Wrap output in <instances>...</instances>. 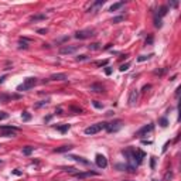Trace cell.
I'll use <instances>...</instances> for the list:
<instances>
[{"label": "cell", "instance_id": "52a82bcc", "mask_svg": "<svg viewBox=\"0 0 181 181\" xmlns=\"http://www.w3.org/2000/svg\"><path fill=\"white\" fill-rule=\"evenodd\" d=\"M154 129V125L153 123H149V125H146V126H143L140 130H137L136 132V134L134 136H137V137H143L144 134H147V133H150L152 130Z\"/></svg>", "mask_w": 181, "mask_h": 181}, {"label": "cell", "instance_id": "d6986e66", "mask_svg": "<svg viewBox=\"0 0 181 181\" xmlns=\"http://www.w3.org/2000/svg\"><path fill=\"white\" fill-rule=\"evenodd\" d=\"M88 48L91 50V51H98V50H100V48H102V45H100L99 43H92L91 45H88Z\"/></svg>", "mask_w": 181, "mask_h": 181}, {"label": "cell", "instance_id": "3957f363", "mask_svg": "<svg viewBox=\"0 0 181 181\" xmlns=\"http://www.w3.org/2000/svg\"><path fill=\"white\" fill-rule=\"evenodd\" d=\"M17 132L19 129L14 126H0V134L4 137H14Z\"/></svg>", "mask_w": 181, "mask_h": 181}, {"label": "cell", "instance_id": "74e56055", "mask_svg": "<svg viewBox=\"0 0 181 181\" xmlns=\"http://www.w3.org/2000/svg\"><path fill=\"white\" fill-rule=\"evenodd\" d=\"M154 164H156V157H152V168H154Z\"/></svg>", "mask_w": 181, "mask_h": 181}, {"label": "cell", "instance_id": "9c48e42d", "mask_svg": "<svg viewBox=\"0 0 181 181\" xmlns=\"http://www.w3.org/2000/svg\"><path fill=\"white\" fill-rule=\"evenodd\" d=\"M96 166L99 168H106L107 167V159L104 154H96Z\"/></svg>", "mask_w": 181, "mask_h": 181}, {"label": "cell", "instance_id": "7c38bea8", "mask_svg": "<svg viewBox=\"0 0 181 181\" xmlns=\"http://www.w3.org/2000/svg\"><path fill=\"white\" fill-rule=\"evenodd\" d=\"M72 149H74L72 144H67V146H61V147L54 149V153H67L70 150H72Z\"/></svg>", "mask_w": 181, "mask_h": 181}, {"label": "cell", "instance_id": "e575fe53", "mask_svg": "<svg viewBox=\"0 0 181 181\" xmlns=\"http://www.w3.org/2000/svg\"><path fill=\"white\" fill-rule=\"evenodd\" d=\"M123 17H115L113 20H112V23H119V21H122Z\"/></svg>", "mask_w": 181, "mask_h": 181}, {"label": "cell", "instance_id": "8fae6325", "mask_svg": "<svg viewBox=\"0 0 181 181\" xmlns=\"http://www.w3.org/2000/svg\"><path fill=\"white\" fill-rule=\"evenodd\" d=\"M105 4V0H98V2H93L92 4H91V7L88 9V13H91V11H95V10H98L99 7H102Z\"/></svg>", "mask_w": 181, "mask_h": 181}, {"label": "cell", "instance_id": "7a4b0ae2", "mask_svg": "<svg viewBox=\"0 0 181 181\" xmlns=\"http://www.w3.org/2000/svg\"><path fill=\"white\" fill-rule=\"evenodd\" d=\"M36 85H37V78H27L21 85L17 86V91H20V92H23V91H28V89L34 88Z\"/></svg>", "mask_w": 181, "mask_h": 181}, {"label": "cell", "instance_id": "cb8c5ba5", "mask_svg": "<svg viewBox=\"0 0 181 181\" xmlns=\"http://www.w3.org/2000/svg\"><path fill=\"white\" fill-rule=\"evenodd\" d=\"M62 170L64 171H67V173H71V174H77L78 171H77V168H74V167H62Z\"/></svg>", "mask_w": 181, "mask_h": 181}, {"label": "cell", "instance_id": "e0dca14e", "mask_svg": "<svg viewBox=\"0 0 181 181\" xmlns=\"http://www.w3.org/2000/svg\"><path fill=\"white\" fill-rule=\"evenodd\" d=\"M47 16L45 14H34L30 17V21H41V20H45Z\"/></svg>", "mask_w": 181, "mask_h": 181}, {"label": "cell", "instance_id": "1f68e13d", "mask_svg": "<svg viewBox=\"0 0 181 181\" xmlns=\"http://www.w3.org/2000/svg\"><path fill=\"white\" fill-rule=\"evenodd\" d=\"M93 106H95V107H98V109H102V107H104V105H102V104H99L98 100H93Z\"/></svg>", "mask_w": 181, "mask_h": 181}, {"label": "cell", "instance_id": "f546056e", "mask_svg": "<svg viewBox=\"0 0 181 181\" xmlns=\"http://www.w3.org/2000/svg\"><path fill=\"white\" fill-rule=\"evenodd\" d=\"M48 102H50V100H41L40 104L36 105V107H41V106H44V105H48Z\"/></svg>", "mask_w": 181, "mask_h": 181}, {"label": "cell", "instance_id": "60d3db41", "mask_svg": "<svg viewBox=\"0 0 181 181\" xmlns=\"http://www.w3.org/2000/svg\"><path fill=\"white\" fill-rule=\"evenodd\" d=\"M38 33L44 34V33H47V30H45V28H40V30H38Z\"/></svg>", "mask_w": 181, "mask_h": 181}, {"label": "cell", "instance_id": "f35d334b", "mask_svg": "<svg viewBox=\"0 0 181 181\" xmlns=\"http://www.w3.org/2000/svg\"><path fill=\"white\" fill-rule=\"evenodd\" d=\"M55 113H57V115H61V113H62V109H61V107H58V109H55Z\"/></svg>", "mask_w": 181, "mask_h": 181}, {"label": "cell", "instance_id": "f6af8a7d", "mask_svg": "<svg viewBox=\"0 0 181 181\" xmlns=\"http://www.w3.org/2000/svg\"><path fill=\"white\" fill-rule=\"evenodd\" d=\"M154 181H156V180H154Z\"/></svg>", "mask_w": 181, "mask_h": 181}, {"label": "cell", "instance_id": "ba28073f", "mask_svg": "<svg viewBox=\"0 0 181 181\" xmlns=\"http://www.w3.org/2000/svg\"><path fill=\"white\" fill-rule=\"evenodd\" d=\"M77 48L75 45H64V47L59 48V54L61 55H67V54H74L77 51Z\"/></svg>", "mask_w": 181, "mask_h": 181}, {"label": "cell", "instance_id": "9a60e30c", "mask_svg": "<svg viewBox=\"0 0 181 181\" xmlns=\"http://www.w3.org/2000/svg\"><path fill=\"white\" fill-rule=\"evenodd\" d=\"M91 91H92V92H96V93H102L104 92V86L100 85V84H92V85H91Z\"/></svg>", "mask_w": 181, "mask_h": 181}, {"label": "cell", "instance_id": "484cf974", "mask_svg": "<svg viewBox=\"0 0 181 181\" xmlns=\"http://www.w3.org/2000/svg\"><path fill=\"white\" fill-rule=\"evenodd\" d=\"M21 118H23V120H30V119H31V116H30V113L28 112H23V115H21Z\"/></svg>", "mask_w": 181, "mask_h": 181}, {"label": "cell", "instance_id": "b9f144b4", "mask_svg": "<svg viewBox=\"0 0 181 181\" xmlns=\"http://www.w3.org/2000/svg\"><path fill=\"white\" fill-rule=\"evenodd\" d=\"M4 79H6V75H4V77H2V78H0V84H3V82H4Z\"/></svg>", "mask_w": 181, "mask_h": 181}, {"label": "cell", "instance_id": "6da1fadb", "mask_svg": "<svg viewBox=\"0 0 181 181\" xmlns=\"http://www.w3.org/2000/svg\"><path fill=\"white\" fill-rule=\"evenodd\" d=\"M107 127V123L106 122H100V123H95V125H91L85 129V134L88 136H92V134L99 133L102 129H106Z\"/></svg>", "mask_w": 181, "mask_h": 181}, {"label": "cell", "instance_id": "7bdbcfd3", "mask_svg": "<svg viewBox=\"0 0 181 181\" xmlns=\"http://www.w3.org/2000/svg\"><path fill=\"white\" fill-rule=\"evenodd\" d=\"M147 89H150V85H146V86H144V88H143V91H144V92H146Z\"/></svg>", "mask_w": 181, "mask_h": 181}, {"label": "cell", "instance_id": "836d02e7", "mask_svg": "<svg viewBox=\"0 0 181 181\" xmlns=\"http://www.w3.org/2000/svg\"><path fill=\"white\" fill-rule=\"evenodd\" d=\"M85 59H88V57H86V55H79V57H77V61H85Z\"/></svg>", "mask_w": 181, "mask_h": 181}, {"label": "cell", "instance_id": "ee69618b", "mask_svg": "<svg viewBox=\"0 0 181 181\" xmlns=\"http://www.w3.org/2000/svg\"><path fill=\"white\" fill-rule=\"evenodd\" d=\"M51 118H52V116H48V118H45L44 120H45V122H50V120H51Z\"/></svg>", "mask_w": 181, "mask_h": 181}, {"label": "cell", "instance_id": "ffe728a7", "mask_svg": "<svg viewBox=\"0 0 181 181\" xmlns=\"http://www.w3.org/2000/svg\"><path fill=\"white\" fill-rule=\"evenodd\" d=\"M122 6H125V2H119V3H115L111 6V11H116L118 9H120Z\"/></svg>", "mask_w": 181, "mask_h": 181}, {"label": "cell", "instance_id": "4316f807", "mask_svg": "<svg viewBox=\"0 0 181 181\" xmlns=\"http://www.w3.org/2000/svg\"><path fill=\"white\" fill-rule=\"evenodd\" d=\"M150 57H153V54H150V55H140L139 58H137V61H140V62H141V61H146V59H149Z\"/></svg>", "mask_w": 181, "mask_h": 181}, {"label": "cell", "instance_id": "8d00e7d4", "mask_svg": "<svg viewBox=\"0 0 181 181\" xmlns=\"http://www.w3.org/2000/svg\"><path fill=\"white\" fill-rule=\"evenodd\" d=\"M153 43V37H149V40H146V44H152Z\"/></svg>", "mask_w": 181, "mask_h": 181}, {"label": "cell", "instance_id": "30bf717a", "mask_svg": "<svg viewBox=\"0 0 181 181\" xmlns=\"http://www.w3.org/2000/svg\"><path fill=\"white\" fill-rule=\"evenodd\" d=\"M20 95H6V93H0V102H3V104H6V102H10V100L13 99H19Z\"/></svg>", "mask_w": 181, "mask_h": 181}, {"label": "cell", "instance_id": "ab89813d", "mask_svg": "<svg viewBox=\"0 0 181 181\" xmlns=\"http://www.w3.org/2000/svg\"><path fill=\"white\" fill-rule=\"evenodd\" d=\"M6 118H7V115H6V113L0 115V120H3V119H6Z\"/></svg>", "mask_w": 181, "mask_h": 181}, {"label": "cell", "instance_id": "7402d4cb", "mask_svg": "<svg viewBox=\"0 0 181 181\" xmlns=\"http://www.w3.org/2000/svg\"><path fill=\"white\" fill-rule=\"evenodd\" d=\"M33 152H34V147H31V146H27V147L23 149V154H26V156H30Z\"/></svg>", "mask_w": 181, "mask_h": 181}, {"label": "cell", "instance_id": "83f0119b", "mask_svg": "<svg viewBox=\"0 0 181 181\" xmlns=\"http://www.w3.org/2000/svg\"><path fill=\"white\" fill-rule=\"evenodd\" d=\"M159 123L163 126V127H166V126L168 125V122H167V119H166V118H161V119L159 120Z\"/></svg>", "mask_w": 181, "mask_h": 181}, {"label": "cell", "instance_id": "d4e9b609", "mask_svg": "<svg viewBox=\"0 0 181 181\" xmlns=\"http://www.w3.org/2000/svg\"><path fill=\"white\" fill-rule=\"evenodd\" d=\"M154 26L157 27V28H160V27L163 26V23H161V19H160V17H159V19H157V17H156V19H154Z\"/></svg>", "mask_w": 181, "mask_h": 181}, {"label": "cell", "instance_id": "44dd1931", "mask_svg": "<svg viewBox=\"0 0 181 181\" xmlns=\"http://www.w3.org/2000/svg\"><path fill=\"white\" fill-rule=\"evenodd\" d=\"M167 14V6H161V7L159 9V13H157V16H160V19H161L163 16H166ZM156 16V17H157Z\"/></svg>", "mask_w": 181, "mask_h": 181}, {"label": "cell", "instance_id": "603a6c76", "mask_svg": "<svg viewBox=\"0 0 181 181\" xmlns=\"http://www.w3.org/2000/svg\"><path fill=\"white\" fill-rule=\"evenodd\" d=\"M28 38H20V45H19V48H27L28 45H27V43H28Z\"/></svg>", "mask_w": 181, "mask_h": 181}, {"label": "cell", "instance_id": "4fadbf2b", "mask_svg": "<svg viewBox=\"0 0 181 181\" xmlns=\"http://www.w3.org/2000/svg\"><path fill=\"white\" fill-rule=\"evenodd\" d=\"M91 175H98L96 171H86V173H77L75 177L77 178H86V177H91Z\"/></svg>", "mask_w": 181, "mask_h": 181}, {"label": "cell", "instance_id": "2e32d148", "mask_svg": "<svg viewBox=\"0 0 181 181\" xmlns=\"http://www.w3.org/2000/svg\"><path fill=\"white\" fill-rule=\"evenodd\" d=\"M68 159L75 160V161L81 163V164H89V161H88V160H85L84 157H79V156H68Z\"/></svg>", "mask_w": 181, "mask_h": 181}, {"label": "cell", "instance_id": "ac0fdd59", "mask_svg": "<svg viewBox=\"0 0 181 181\" xmlns=\"http://www.w3.org/2000/svg\"><path fill=\"white\" fill-rule=\"evenodd\" d=\"M70 127H71L70 125H57V126H55V129L59 130L61 133H65L67 130H70Z\"/></svg>", "mask_w": 181, "mask_h": 181}, {"label": "cell", "instance_id": "f1b7e54d", "mask_svg": "<svg viewBox=\"0 0 181 181\" xmlns=\"http://www.w3.org/2000/svg\"><path fill=\"white\" fill-rule=\"evenodd\" d=\"M129 67H130V64L127 62V64H123V65H120V68H119V70L123 72V71H127V70H129Z\"/></svg>", "mask_w": 181, "mask_h": 181}, {"label": "cell", "instance_id": "8992f818", "mask_svg": "<svg viewBox=\"0 0 181 181\" xmlns=\"http://www.w3.org/2000/svg\"><path fill=\"white\" fill-rule=\"evenodd\" d=\"M139 100V89H132L129 93V98H127V104L129 106H134Z\"/></svg>", "mask_w": 181, "mask_h": 181}, {"label": "cell", "instance_id": "d6a6232c", "mask_svg": "<svg viewBox=\"0 0 181 181\" xmlns=\"http://www.w3.org/2000/svg\"><path fill=\"white\" fill-rule=\"evenodd\" d=\"M166 71H167V68H164V70H157V71H154V75H163V74H164V72H166Z\"/></svg>", "mask_w": 181, "mask_h": 181}, {"label": "cell", "instance_id": "5bb4252c", "mask_svg": "<svg viewBox=\"0 0 181 181\" xmlns=\"http://www.w3.org/2000/svg\"><path fill=\"white\" fill-rule=\"evenodd\" d=\"M65 79H67L65 74H52L50 77V81H65Z\"/></svg>", "mask_w": 181, "mask_h": 181}, {"label": "cell", "instance_id": "5b68a950", "mask_svg": "<svg viewBox=\"0 0 181 181\" xmlns=\"http://www.w3.org/2000/svg\"><path fill=\"white\" fill-rule=\"evenodd\" d=\"M122 120H119V119H116V120H113L112 123H107V127L106 130L109 132V133H115V132H119V130L122 129Z\"/></svg>", "mask_w": 181, "mask_h": 181}, {"label": "cell", "instance_id": "277c9868", "mask_svg": "<svg viewBox=\"0 0 181 181\" xmlns=\"http://www.w3.org/2000/svg\"><path fill=\"white\" fill-rule=\"evenodd\" d=\"M95 36V31L93 28H84V30H79L75 33V38L77 40H86V38H91Z\"/></svg>", "mask_w": 181, "mask_h": 181}, {"label": "cell", "instance_id": "4dcf8cb0", "mask_svg": "<svg viewBox=\"0 0 181 181\" xmlns=\"http://www.w3.org/2000/svg\"><path fill=\"white\" fill-rule=\"evenodd\" d=\"M98 67H104V65H106L107 64V59H105V61H98V62H95Z\"/></svg>", "mask_w": 181, "mask_h": 181}, {"label": "cell", "instance_id": "d590c367", "mask_svg": "<svg viewBox=\"0 0 181 181\" xmlns=\"http://www.w3.org/2000/svg\"><path fill=\"white\" fill-rule=\"evenodd\" d=\"M105 72H106V75H111V74H112V70H111V67H106V70H105Z\"/></svg>", "mask_w": 181, "mask_h": 181}]
</instances>
